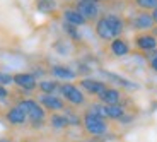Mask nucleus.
<instances>
[{
    "label": "nucleus",
    "instance_id": "b1692460",
    "mask_svg": "<svg viewBox=\"0 0 157 142\" xmlns=\"http://www.w3.org/2000/svg\"><path fill=\"white\" fill-rule=\"evenodd\" d=\"M63 29H65V33H67L68 36H70L72 40H75V41H78L80 40V34H78V31H77V28L75 26H72V24H63Z\"/></svg>",
    "mask_w": 157,
    "mask_h": 142
},
{
    "label": "nucleus",
    "instance_id": "0eeeda50",
    "mask_svg": "<svg viewBox=\"0 0 157 142\" xmlns=\"http://www.w3.org/2000/svg\"><path fill=\"white\" fill-rule=\"evenodd\" d=\"M14 77V84L19 86L21 89L24 91H33L38 87V82H36V75L34 74H29V72H21V74L12 75Z\"/></svg>",
    "mask_w": 157,
    "mask_h": 142
},
{
    "label": "nucleus",
    "instance_id": "aec40b11",
    "mask_svg": "<svg viewBox=\"0 0 157 142\" xmlns=\"http://www.w3.org/2000/svg\"><path fill=\"white\" fill-rule=\"evenodd\" d=\"M36 7L43 14H50V12H53L56 9V2L55 0H41V2H36Z\"/></svg>",
    "mask_w": 157,
    "mask_h": 142
},
{
    "label": "nucleus",
    "instance_id": "39448f33",
    "mask_svg": "<svg viewBox=\"0 0 157 142\" xmlns=\"http://www.w3.org/2000/svg\"><path fill=\"white\" fill-rule=\"evenodd\" d=\"M38 103L44 108V110H50V111H53V113L67 110V105H65L63 98H60V96H56V94H41L38 98Z\"/></svg>",
    "mask_w": 157,
    "mask_h": 142
},
{
    "label": "nucleus",
    "instance_id": "c756f323",
    "mask_svg": "<svg viewBox=\"0 0 157 142\" xmlns=\"http://www.w3.org/2000/svg\"><path fill=\"white\" fill-rule=\"evenodd\" d=\"M0 142H12L10 139H0Z\"/></svg>",
    "mask_w": 157,
    "mask_h": 142
},
{
    "label": "nucleus",
    "instance_id": "6e6552de",
    "mask_svg": "<svg viewBox=\"0 0 157 142\" xmlns=\"http://www.w3.org/2000/svg\"><path fill=\"white\" fill-rule=\"evenodd\" d=\"M5 120H7L10 125H14V127H21V125H24V123L28 122V116H26V113H24L17 105H14V106H10L7 110V113H5Z\"/></svg>",
    "mask_w": 157,
    "mask_h": 142
},
{
    "label": "nucleus",
    "instance_id": "72a5a7b5",
    "mask_svg": "<svg viewBox=\"0 0 157 142\" xmlns=\"http://www.w3.org/2000/svg\"><path fill=\"white\" fill-rule=\"evenodd\" d=\"M36 2H41V0H36Z\"/></svg>",
    "mask_w": 157,
    "mask_h": 142
},
{
    "label": "nucleus",
    "instance_id": "a211bd4d",
    "mask_svg": "<svg viewBox=\"0 0 157 142\" xmlns=\"http://www.w3.org/2000/svg\"><path fill=\"white\" fill-rule=\"evenodd\" d=\"M102 75H106L108 79H111L113 82H116V84H120V86L126 87V89H138L137 84H133V82H130V81H126L125 77H121V75L111 74V72H102Z\"/></svg>",
    "mask_w": 157,
    "mask_h": 142
},
{
    "label": "nucleus",
    "instance_id": "412c9836",
    "mask_svg": "<svg viewBox=\"0 0 157 142\" xmlns=\"http://www.w3.org/2000/svg\"><path fill=\"white\" fill-rule=\"evenodd\" d=\"M65 118H67V122H68V127L70 125H74V127H78L80 123H82V118L78 116L77 113H74L72 110H65Z\"/></svg>",
    "mask_w": 157,
    "mask_h": 142
},
{
    "label": "nucleus",
    "instance_id": "ddd939ff",
    "mask_svg": "<svg viewBox=\"0 0 157 142\" xmlns=\"http://www.w3.org/2000/svg\"><path fill=\"white\" fill-rule=\"evenodd\" d=\"M98 98L102 105H116V103H121V93L114 87H106Z\"/></svg>",
    "mask_w": 157,
    "mask_h": 142
},
{
    "label": "nucleus",
    "instance_id": "dca6fc26",
    "mask_svg": "<svg viewBox=\"0 0 157 142\" xmlns=\"http://www.w3.org/2000/svg\"><path fill=\"white\" fill-rule=\"evenodd\" d=\"M104 110H106V118L111 120H120L123 115L126 113L125 106L121 103H116V105H104Z\"/></svg>",
    "mask_w": 157,
    "mask_h": 142
},
{
    "label": "nucleus",
    "instance_id": "a878e982",
    "mask_svg": "<svg viewBox=\"0 0 157 142\" xmlns=\"http://www.w3.org/2000/svg\"><path fill=\"white\" fill-rule=\"evenodd\" d=\"M7 98H9V91L5 89V86H0V101H4Z\"/></svg>",
    "mask_w": 157,
    "mask_h": 142
},
{
    "label": "nucleus",
    "instance_id": "393cba45",
    "mask_svg": "<svg viewBox=\"0 0 157 142\" xmlns=\"http://www.w3.org/2000/svg\"><path fill=\"white\" fill-rule=\"evenodd\" d=\"M14 82V77L5 72H0V86H7V84H12Z\"/></svg>",
    "mask_w": 157,
    "mask_h": 142
},
{
    "label": "nucleus",
    "instance_id": "6ab92c4d",
    "mask_svg": "<svg viewBox=\"0 0 157 142\" xmlns=\"http://www.w3.org/2000/svg\"><path fill=\"white\" fill-rule=\"evenodd\" d=\"M50 125L55 128V130H63V128H67L68 127V122L65 118V115L62 113H53L50 116Z\"/></svg>",
    "mask_w": 157,
    "mask_h": 142
},
{
    "label": "nucleus",
    "instance_id": "473e14b6",
    "mask_svg": "<svg viewBox=\"0 0 157 142\" xmlns=\"http://www.w3.org/2000/svg\"><path fill=\"white\" fill-rule=\"evenodd\" d=\"M89 2H96V4H98V2H101V0H89Z\"/></svg>",
    "mask_w": 157,
    "mask_h": 142
},
{
    "label": "nucleus",
    "instance_id": "9b49d317",
    "mask_svg": "<svg viewBox=\"0 0 157 142\" xmlns=\"http://www.w3.org/2000/svg\"><path fill=\"white\" fill-rule=\"evenodd\" d=\"M135 45H137L138 50L154 51L157 50V38L154 34H138L135 36Z\"/></svg>",
    "mask_w": 157,
    "mask_h": 142
},
{
    "label": "nucleus",
    "instance_id": "cd10ccee",
    "mask_svg": "<svg viewBox=\"0 0 157 142\" xmlns=\"http://www.w3.org/2000/svg\"><path fill=\"white\" fill-rule=\"evenodd\" d=\"M150 69L157 72V55H155V57H152V60H150Z\"/></svg>",
    "mask_w": 157,
    "mask_h": 142
},
{
    "label": "nucleus",
    "instance_id": "2f4dec72",
    "mask_svg": "<svg viewBox=\"0 0 157 142\" xmlns=\"http://www.w3.org/2000/svg\"><path fill=\"white\" fill-rule=\"evenodd\" d=\"M154 36H155V38H157V28L154 29Z\"/></svg>",
    "mask_w": 157,
    "mask_h": 142
},
{
    "label": "nucleus",
    "instance_id": "4be33fe9",
    "mask_svg": "<svg viewBox=\"0 0 157 142\" xmlns=\"http://www.w3.org/2000/svg\"><path fill=\"white\" fill-rule=\"evenodd\" d=\"M135 4L142 10H154V9H157V0H135Z\"/></svg>",
    "mask_w": 157,
    "mask_h": 142
},
{
    "label": "nucleus",
    "instance_id": "2eb2a0df",
    "mask_svg": "<svg viewBox=\"0 0 157 142\" xmlns=\"http://www.w3.org/2000/svg\"><path fill=\"white\" fill-rule=\"evenodd\" d=\"M63 19H65V22H67V24H72V26H75V28L84 26V24L87 22V21L84 19V17L75 10V9H65V10H63Z\"/></svg>",
    "mask_w": 157,
    "mask_h": 142
},
{
    "label": "nucleus",
    "instance_id": "9d476101",
    "mask_svg": "<svg viewBox=\"0 0 157 142\" xmlns=\"http://www.w3.org/2000/svg\"><path fill=\"white\" fill-rule=\"evenodd\" d=\"M132 26H133V29H138V31H147V29L154 28V19L147 12H138L132 19Z\"/></svg>",
    "mask_w": 157,
    "mask_h": 142
},
{
    "label": "nucleus",
    "instance_id": "f257e3e1",
    "mask_svg": "<svg viewBox=\"0 0 157 142\" xmlns=\"http://www.w3.org/2000/svg\"><path fill=\"white\" fill-rule=\"evenodd\" d=\"M125 31V21L118 14H104L96 21V34L102 41H113Z\"/></svg>",
    "mask_w": 157,
    "mask_h": 142
},
{
    "label": "nucleus",
    "instance_id": "5701e85b",
    "mask_svg": "<svg viewBox=\"0 0 157 142\" xmlns=\"http://www.w3.org/2000/svg\"><path fill=\"white\" fill-rule=\"evenodd\" d=\"M87 111L98 115V116H102V118H106V110H104V105H102V103H94V105H90V106L87 108Z\"/></svg>",
    "mask_w": 157,
    "mask_h": 142
},
{
    "label": "nucleus",
    "instance_id": "20e7f679",
    "mask_svg": "<svg viewBox=\"0 0 157 142\" xmlns=\"http://www.w3.org/2000/svg\"><path fill=\"white\" fill-rule=\"evenodd\" d=\"M60 94H62L63 101L70 103L74 106H82L84 103H86V96L82 94V91L78 89L75 84L72 82H67V84H60Z\"/></svg>",
    "mask_w": 157,
    "mask_h": 142
},
{
    "label": "nucleus",
    "instance_id": "bb28decb",
    "mask_svg": "<svg viewBox=\"0 0 157 142\" xmlns=\"http://www.w3.org/2000/svg\"><path fill=\"white\" fill-rule=\"evenodd\" d=\"M132 120H133V115H126V113H125L121 118H120V122H121V123H130Z\"/></svg>",
    "mask_w": 157,
    "mask_h": 142
},
{
    "label": "nucleus",
    "instance_id": "7c9ffc66",
    "mask_svg": "<svg viewBox=\"0 0 157 142\" xmlns=\"http://www.w3.org/2000/svg\"><path fill=\"white\" fill-rule=\"evenodd\" d=\"M21 142H34V140H31V139H22Z\"/></svg>",
    "mask_w": 157,
    "mask_h": 142
},
{
    "label": "nucleus",
    "instance_id": "f3484780",
    "mask_svg": "<svg viewBox=\"0 0 157 142\" xmlns=\"http://www.w3.org/2000/svg\"><path fill=\"white\" fill-rule=\"evenodd\" d=\"M38 89L43 94H55L56 91L60 89V84L56 81H50V79H44L38 84Z\"/></svg>",
    "mask_w": 157,
    "mask_h": 142
},
{
    "label": "nucleus",
    "instance_id": "1a4fd4ad",
    "mask_svg": "<svg viewBox=\"0 0 157 142\" xmlns=\"http://www.w3.org/2000/svg\"><path fill=\"white\" fill-rule=\"evenodd\" d=\"M80 87H82L84 91H87L89 94H96L99 96L104 89H106V84L102 82V81H98V79H90V77H84L82 81H80Z\"/></svg>",
    "mask_w": 157,
    "mask_h": 142
},
{
    "label": "nucleus",
    "instance_id": "f03ea898",
    "mask_svg": "<svg viewBox=\"0 0 157 142\" xmlns=\"http://www.w3.org/2000/svg\"><path fill=\"white\" fill-rule=\"evenodd\" d=\"M17 106L26 113L29 123H31L34 128H39V127L44 125V118H46V110H44L41 105H39L36 99H29L24 98L17 103Z\"/></svg>",
    "mask_w": 157,
    "mask_h": 142
},
{
    "label": "nucleus",
    "instance_id": "423d86ee",
    "mask_svg": "<svg viewBox=\"0 0 157 142\" xmlns=\"http://www.w3.org/2000/svg\"><path fill=\"white\" fill-rule=\"evenodd\" d=\"M75 10L89 22V21H96L99 16V5L96 2H89V0H77L75 2Z\"/></svg>",
    "mask_w": 157,
    "mask_h": 142
},
{
    "label": "nucleus",
    "instance_id": "f8f14e48",
    "mask_svg": "<svg viewBox=\"0 0 157 142\" xmlns=\"http://www.w3.org/2000/svg\"><path fill=\"white\" fill-rule=\"evenodd\" d=\"M50 72L55 79H60V81H72V79L77 77V72L72 70L67 65H53Z\"/></svg>",
    "mask_w": 157,
    "mask_h": 142
},
{
    "label": "nucleus",
    "instance_id": "4468645a",
    "mask_svg": "<svg viewBox=\"0 0 157 142\" xmlns=\"http://www.w3.org/2000/svg\"><path fill=\"white\" fill-rule=\"evenodd\" d=\"M109 50L114 57H126L130 53V45L120 36V38H116L109 43Z\"/></svg>",
    "mask_w": 157,
    "mask_h": 142
},
{
    "label": "nucleus",
    "instance_id": "c85d7f7f",
    "mask_svg": "<svg viewBox=\"0 0 157 142\" xmlns=\"http://www.w3.org/2000/svg\"><path fill=\"white\" fill-rule=\"evenodd\" d=\"M150 16H152V19H154V24H157V9H154Z\"/></svg>",
    "mask_w": 157,
    "mask_h": 142
},
{
    "label": "nucleus",
    "instance_id": "7ed1b4c3",
    "mask_svg": "<svg viewBox=\"0 0 157 142\" xmlns=\"http://www.w3.org/2000/svg\"><path fill=\"white\" fill-rule=\"evenodd\" d=\"M82 125L86 128L87 134L94 135V137H101V135H106L108 134V122L106 118L102 116H98V115L90 113V111L86 110L82 116Z\"/></svg>",
    "mask_w": 157,
    "mask_h": 142
}]
</instances>
